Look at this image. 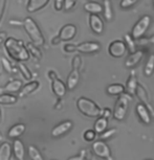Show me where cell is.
<instances>
[{
	"mask_svg": "<svg viewBox=\"0 0 154 160\" xmlns=\"http://www.w3.org/2000/svg\"><path fill=\"white\" fill-rule=\"evenodd\" d=\"M4 49L12 60L16 62H25L29 59V53L26 46L21 40L13 37H8L4 41Z\"/></svg>",
	"mask_w": 154,
	"mask_h": 160,
	"instance_id": "cell-1",
	"label": "cell"
},
{
	"mask_svg": "<svg viewBox=\"0 0 154 160\" xmlns=\"http://www.w3.org/2000/svg\"><path fill=\"white\" fill-rule=\"evenodd\" d=\"M24 31L26 32V34L28 35L29 39H31L32 43L35 44L36 46H43L45 43V39L43 37V34H42L40 28L37 24V22L31 17H26L25 19L23 20V24H22Z\"/></svg>",
	"mask_w": 154,
	"mask_h": 160,
	"instance_id": "cell-2",
	"label": "cell"
},
{
	"mask_svg": "<svg viewBox=\"0 0 154 160\" xmlns=\"http://www.w3.org/2000/svg\"><path fill=\"white\" fill-rule=\"evenodd\" d=\"M77 107L81 113L88 117H98L101 115L100 107L89 98H80L77 101Z\"/></svg>",
	"mask_w": 154,
	"mask_h": 160,
	"instance_id": "cell-3",
	"label": "cell"
},
{
	"mask_svg": "<svg viewBox=\"0 0 154 160\" xmlns=\"http://www.w3.org/2000/svg\"><path fill=\"white\" fill-rule=\"evenodd\" d=\"M47 74L51 82V90H53L54 94H55L57 98H63V96L66 94V91H67L66 85L58 78V75H57V73L54 70H49Z\"/></svg>",
	"mask_w": 154,
	"mask_h": 160,
	"instance_id": "cell-4",
	"label": "cell"
},
{
	"mask_svg": "<svg viewBox=\"0 0 154 160\" xmlns=\"http://www.w3.org/2000/svg\"><path fill=\"white\" fill-rule=\"evenodd\" d=\"M150 23H151V17L148 16V15L143 16L136 22V24L134 25V28H132L131 37L133 38L134 40L141 39L145 34H146V32L148 31V28H149V26H150Z\"/></svg>",
	"mask_w": 154,
	"mask_h": 160,
	"instance_id": "cell-5",
	"label": "cell"
},
{
	"mask_svg": "<svg viewBox=\"0 0 154 160\" xmlns=\"http://www.w3.org/2000/svg\"><path fill=\"white\" fill-rule=\"evenodd\" d=\"M129 101H130V96H128V95H122L117 99L116 105V107H114V112H113L114 118L117 120H123L125 118L126 112H127V110H128Z\"/></svg>",
	"mask_w": 154,
	"mask_h": 160,
	"instance_id": "cell-6",
	"label": "cell"
},
{
	"mask_svg": "<svg viewBox=\"0 0 154 160\" xmlns=\"http://www.w3.org/2000/svg\"><path fill=\"white\" fill-rule=\"evenodd\" d=\"M92 151L98 157H101L103 159L111 160V152L109 147L104 141L98 140L92 144Z\"/></svg>",
	"mask_w": 154,
	"mask_h": 160,
	"instance_id": "cell-7",
	"label": "cell"
},
{
	"mask_svg": "<svg viewBox=\"0 0 154 160\" xmlns=\"http://www.w3.org/2000/svg\"><path fill=\"white\" fill-rule=\"evenodd\" d=\"M126 51H127V45L121 40L111 42L109 47H108V52L113 58H121V57L125 55Z\"/></svg>",
	"mask_w": 154,
	"mask_h": 160,
	"instance_id": "cell-8",
	"label": "cell"
},
{
	"mask_svg": "<svg viewBox=\"0 0 154 160\" xmlns=\"http://www.w3.org/2000/svg\"><path fill=\"white\" fill-rule=\"evenodd\" d=\"M75 35H77V26L74 24H66L60 29L58 36L61 41L67 42L72 40L75 37Z\"/></svg>",
	"mask_w": 154,
	"mask_h": 160,
	"instance_id": "cell-9",
	"label": "cell"
},
{
	"mask_svg": "<svg viewBox=\"0 0 154 160\" xmlns=\"http://www.w3.org/2000/svg\"><path fill=\"white\" fill-rule=\"evenodd\" d=\"M72 122L70 120H65V122H60L59 125H57L55 128L51 130V136L53 137H60L62 135L66 134L69 130L72 128Z\"/></svg>",
	"mask_w": 154,
	"mask_h": 160,
	"instance_id": "cell-10",
	"label": "cell"
},
{
	"mask_svg": "<svg viewBox=\"0 0 154 160\" xmlns=\"http://www.w3.org/2000/svg\"><path fill=\"white\" fill-rule=\"evenodd\" d=\"M40 86V83L38 81H31V82L26 83L25 85H22L21 89L18 92V98H25L29 94H32L33 92H35L36 90L39 88Z\"/></svg>",
	"mask_w": 154,
	"mask_h": 160,
	"instance_id": "cell-11",
	"label": "cell"
},
{
	"mask_svg": "<svg viewBox=\"0 0 154 160\" xmlns=\"http://www.w3.org/2000/svg\"><path fill=\"white\" fill-rule=\"evenodd\" d=\"M100 48H101V46L96 42H84V43L77 45V51L82 53L96 52V51L100 50Z\"/></svg>",
	"mask_w": 154,
	"mask_h": 160,
	"instance_id": "cell-12",
	"label": "cell"
},
{
	"mask_svg": "<svg viewBox=\"0 0 154 160\" xmlns=\"http://www.w3.org/2000/svg\"><path fill=\"white\" fill-rule=\"evenodd\" d=\"M89 25L92 32L95 34H102L104 31V23L101 18L95 14H91L89 16Z\"/></svg>",
	"mask_w": 154,
	"mask_h": 160,
	"instance_id": "cell-13",
	"label": "cell"
},
{
	"mask_svg": "<svg viewBox=\"0 0 154 160\" xmlns=\"http://www.w3.org/2000/svg\"><path fill=\"white\" fill-rule=\"evenodd\" d=\"M49 3V0H28L26 11L28 13H36L41 11Z\"/></svg>",
	"mask_w": 154,
	"mask_h": 160,
	"instance_id": "cell-14",
	"label": "cell"
},
{
	"mask_svg": "<svg viewBox=\"0 0 154 160\" xmlns=\"http://www.w3.org/2000/svg\"><path fill=\"white\" fill-rule=\"evenodd\" d=\"M12 151L15 155V158L17 160H22L25 156V149H24V144L19 138H15L13 141V146H12Z\"/></svg>",
	"mask_w": 154,
	"mask_h": 160,
	"instance_id": "cell-15",
	"label": "cell"
},
{
	"mask_svg": "<svg viewBox=\"0 0 154 160\" xmlns=\"http://www.w3.org/2000/svg\"><path fill=\"white\" fill-rule=\"evenodd\" d=\"M80 81V68L78 67H72L70 73H69L68 78H67V84H66V87L69 90H72L77 87L78 83Z\"/></svg>",
	"mask_w": 154,
	"mask_h": 160,
	"instance_id": "cell-16",
	"label": "cell"
},
{
	"mask_svg": "<svg viewBox=\"0 0 154 160\" xmlns=\"http://www.w3.org/2000/svg\"><path fill=\"white\" fill-rule=\"evenodd\" d=\"M25 130H26V127L24 123H16V125H14L10 130H8V136L10 138H13V139H15V138H19L21 135L25 132Z\"/></svg>",
	"mask_w": 154,
	"mask_h": 160,
	"instance_id": "cell-17",
	"label": "cell"
},
{
	"mask_svg": "<svg viewBox=\"0 0 154 160\" xmlns=\"http://www.w3.org/2000/svg\"><path fill=\"white\" fill-rule=\"evenodd\" d=\"M12 146L8 141H2L0 143V160H11L12 158Z\"/></svg>",
	"mask_w": 154,
	"mask_h": 160,
	"instance_id": "cell-18",
	"label": "cell"
},
{
	"mask_svg": "<svg viewBox=\"0 0 154 160\" xmlns=\"http://www.w3.org/2000/svg\"><path fill=\"white\" fill-rule=\"evenodd\" d=\"M143 56H144V52L141 50H135L134 52H132L130 56L128 57V59L126 60V67L128 68H131V67H134L135 65L138 64V62L143 59Z\"/></svg>",
	"mask_w": 154,
	"mask_h": 160,
	"instance_id": "cell-19",
	"label": "cell"
},
{
	"mask_svg": "<svg viewBox=\"0 0 154 160\" xmlns=\"http://www.w3.org/2000/svg\"><path fill=\"white\" fill-rule=\"evenodd\" d=\"M18 101V96L13 94V93L4 92L2 94H0V105L8 106V105H14L16 104Z\"/></svg>",
	"mask_w": 154,
	"mask_h": 160,
	"instance_id": "cell-20",
	"label": "cell"
},
{
	"mask_svg": "<svg viewBox=\"0 0 154 160\" xmlns=\"http://www.w3.org/2000/svg\"><path fill=\"white\" fill-rule=\"evenodd\" d=\"M22 82L20 80H13V81H10L7 85L4 86V91L5 92H8V93H16V92H19V90L21 89L22 87Z\"/></svg>",
	"mask_w": 154,
	"mask_h": 160,
	"instance_id": "cell-21",
	"label": "cell"
},
{
	"mask_svg": "<svg viewBox=\"0 0 154 160\" xmlns=\"http://www.w3.org/2000/svg\"><path fill=\"white\" fill-rule=\"evenodd\" d=\"M136 112L137 115L140 116V118L143 120L145 123H150L151 118H150V114L149 111L143 104H138L136 106Z\"/></svg>",
	"mask_w": 154,
	"mask_h": 160,
	"instance_id": "cell-22",
	"label": "cell"
},
{
	"mask_svg": "<svg viewBox=\"0 0 154 160\" xmlns=\"http://www.w3.org/2000/svg\"><path fill=\"white\" fill-rule=\"evenodd\" d=\"M26 49H28L29 56H32L33 58L36 59V60H41L42 57H43V53L42 51L40 50L39 46H36L35 44H33L32 42L26 44Z\"/></svg>",
	"mask_w": 154,
	"mask_h": 160,
	"instance_id": "cell-23",
	"label": "cell"
},
{
	"mask_svg": "<svg viewBox=\"0 0 154 160\" xmlns=\"http://www.w3.org/2000/svg\"><path fill=\"white\" fill-rule=\"evenodd\" d=\"M84 10L86 12H88L90 14H95V15H99L100 13L103 12V7L100 3L95 1H91V2H88L84 5Z\"/></svg>",
	"mask_w": 154,
	"mask_h": 160,
	"instance_id": "cell-24",
	"label": "cell"
},
{
	"mask_svg": "<svg viewBox=\"0 0 154 160\" xmlns=\"http://www.w3.org/2000/svg\"><path fill=\"white\" fill-rule=\"evenodd\" d=\"M107 127H108V122H107V118H105V117H99L98 120L95 122V133H99V134H101L104 131H106L107 130Z\"/></svg>",
	"mask_w": 154,
	"mask_h": 160,
	"instance_id": "cell-25",
	"label": "cell"
},
{
	"mask_svg": "<svg viewBox=\"0 0 154 160\" xmlns=\"http://www.w3.org/2000/svg\"><path fill=\"white\" fill-rule=\"evenodd\" d=\"M17 67H18V70H19V72L21 73V75H22V77L25 78V80H28V81H31L32 80V78H33L32 71L29 70V68L25 64H24V63L18 62Z\"/></svg>",
	"mask_w": 154,
	"mask_h": 160,
	"instance_id": "cell-26",
	"label": "cell"
},
{
	"mask_svg": "<svg viewBox=\"0 0 154 160\" xmlns=\"http://www.w3.org/2000/svg\"><path fill=\"white\" fill-rule=\"evenodd\" d=\"M144 72L146 77H151V75L153 74V72H154V55L153 53L150 55L149 58H148L146 65H145Z\"/></svg>",
	"mask_w": 154,
	"mask_h": 160,
	"instance_id": "cell-27",
	"label": "cell"
},
{
	"mask_svg": "<svg viewBox=\"0 0 154 160\" xmlns=\"http://www.w3.org/2000/svg\"><path fill=\"white\" fill-rule=\"evenodd\" d=\"M136 88H137V81L133 72V73L130 75V78H129L128 84H127V90H128L129 94L134 95L135 91H136Z\"/></svg>",
	"mask_w": 154,
	"mask_h": 160,
	"instance_id": "cell-28",
	"label": "cell"
},
{
	"mask_svg": "<svg viewBox=\"0 0 154 160\" xmlns=\"http://www.w3.org/2000/svg\"><path fill=\"white\" fill-rule=\"evenodd\" d=\"M28 154L32 160H44L43 156L35 146H29L28 149Z\"/></svg>",
	"mask_w": 154,
	"mask_h": 160,
	"instance_id": "cell-29",
	"label": "cell"
},
{
	"mask_svg": "<svg viewBox=\"0 0 154 160\" xmlns=\"http://www.w3.org/2000/svg\"><path fill=\"white\" fill-rule=\"evenodd\" d=\"M124 91H125V88H124L123 85H120V84H113V85H110L107 88V93L110 95L122 94Z\"/></svg>",
	"mask_w": 154,
	"mask_h": 160,
	"instance_id": "cell-30",
	"label": "cell"
},
{
	"mask_svg": "<svg viewBox=\"0 0 154 160\" xmlns=\"http://www.w3.org/2000/svg\"><path fill=\"white\" fill-rule=\"evenodd\" d=\"M104 1V16L106 20L112 19V8H111L110 0H103Z\"/></svg>",
	"mask_w": 154,
	"mask_h": 160,
	"instance_id": "cell-31",
	"label": "cell"
},
{
	"mask_svg": "<svg viewBox=\"0 0 154 160\" xmlns=\"http://www.w3.org/2000/svg\"><path fill=\"white\" fill-rule=\"evenodd\" d=\"M125 40H126V43L128 45L129 47V50H130V52H134L135 51V43H134V39L131 37L130 35H125Z\"/></svg>",
	"mask_w": 154,
	"mask_h": 160,
	"instance_id": "cell-32",
	"label": "cell"
},
{
	"mask_svg": "<svg viewBox=\"0 0 154 160\" xmlns=\"http://www.w3.org/2000/svg\"><path fill=\"white\" fill-rule=\"evenodd\" d=\"M77 1L78 0H64V7H63V10H64L65 12L71 11L72 8H74Z\"/></svg>",
	"mask_w": 154,
	"mask_h": 160,
	"instance_id": "cell-33",
	"label": "cell"
},
{
	"mask_svg": "<svg viewBox=\"0 0 154 160\" xmlns=\"http://www.w3.org/2000/svg\"><path fill=\"white\" fill-rule=\"evenodd\" d=\"M95 134L96 133L95 132V130H87V131L84 132V139L86 141H92L95 140Z\"/></svg>",
	"mask_w": 154,
	"mask_h": 160,
	"instance_id": "cell-34",
	"label": "cell"
},
{
	"mask_svg": "<svg viewBox=\"0 0 154 160\" xmlns=\"http://www.w3.org/2000/svg\"><path fill=\"white\" fill-rule=\"evenodd\" d=\"M1 64L2 66H3V68H4V70L8 72V73H11V72H13V67H12V64H11V62L8 61V59H5V58H1Z\"/></svg>",
	"mask_w": 154,
	"mask_h": 160,
	"instance_id": "cell-35",
	"label": "cell"
},
{
	"mask_svg": "<svg viewBox=\"0 0 154 160\" xmlns=\"http://www.w3.org/2000/svg\"><path fill=\"white\" fill-rule=\"evenodd\" d=\"M138 0H122L121 1V8H128L132 7L133 4H135Z\"/></svg>",
	"mask_w": 154,
	"mask_h": 160,
	"instance_id": "cell-36",
	"label": "cell"
},
{
	"mask_svg": "<svg viewBox=\"0 0 154 160\" xmlns=\"http://www.w3.org/2000/svg\"><path fill=\"white\" fill-rule=\"evenodd\" d=\"M63 50H64L65 52H67V53L74 52V51H77V45L67 43V44L64 45V47H63Z\"/></svg>",
	"mask_w": 154,
	"mask_h": 160,
	"instance_id": "cell-37",
	"label": "cell"
},
{
	"mask_svg": "<svg viewBox=\"0 0 154 160\" xmlns=\"http://www.w3.org/2000/svg\"><path fill=\"white\" fill-rule=\"evenodd\" d=\"M8 0H0V22H1L2 18H3L5 8H7Z\"/></svg>",
	"mask_w": 154,
	"mask_h": 160,
	"instance_id": "cell-38",
	"label": "cell"
},
{
	"mask_svg": "<svg viewBox=\"0 0 154 160\" xmlns=\"http://www.w3.org/2000/svg\"><path fill=\"white\" fill-rule=\"evenodd\" d=\"M87 153H88V152H87L86 150H83V151H81L80 155L70 157V158L67 159V160H86V155H87Z\"/></svg>",
	"mask_w": 154,
	"mask_h": 160,
	"instance_id": "cell-39",
	"label": "cell"
},
{
	"mask_svg": "<svg viewBox=\"0 0 154 160\" xmlns=\"http://www.w3.org/2000/svg\"><path fill=\"white\" fill-rule=\"evenodd\" d=\"M116 133V130L114 129H112V130H109V131H104L103 133H101V138L102 139H107V138H109V137H111L112 135Z\"/></svg>",
	"mask_w": 154,
	"mask_h": 160,
	"instance_id": "cell-40",
	"label": "cell"
},
{
	"mask_svg": "<svg viewBox=\"0 0 154 160\" xmlns=\"http://www.w3.org/2000/svg\"><path fill=\"white\" fill-rule=\"evenodd\" d=\"M56 11H62L63 7H64V0H55V3H54Z\"/></svg>",
	"mask_w": 154,
	"mask_h": 160,
	"instance_id": "cell-41",
	"label": "cell"
},
{
	"mask_svg": "<svg viewBox=\"0 0 154 160\" xmlns=\"http://www.w3.org/2000/svg\"><path fill=\"white\" fill-rule=\"evenodd\" d=\"M80 66H81V58L79 56H75L74 60H72V67L80 68Z\"/></svg>",
	"mask_w": 154,
	"mask_h": 160,
	"instance_id": "cell-42",
	"label": "cell"
},
{
	"mask_svg": "<svg viewBox=\"0 0 154 160\" xmlns=\"http://www.w3.org/2000/svg\"><path fill=\"white\" fill-rule=\"evenodd\" d=\"M61 40H60V38H59V36H55V37H53L51 38V40H50V44L51 45H54V46H57V45H59L60 43H61Z\"/></svg>",
	"mask_w": 154,
	"mask_h": 160,
	"instance_id": "cell-43",
	"label": "cell"
},
{
	"mask_svg": "<svg viewBox=\"0 0 154 160\" xmlns=\"http://www.w3.org/2000/svg\"><path fill=\"white\" fill-rule=\"evenodd\" d=\"M7 38H8L7 32H0V45L2 43H4V41L7 40Z\"/></svg>",
	"mask_w": 154,
	"mask_h": 160,
	"instance_id": "cell-44",
	"label": "cell"
},
{
	"mask_svg": "<svg viewBox=\"0 0 154 160\" xmlns=\"http://www.w3.org/2000/svg\"><path fill=\"white\" fill-rule=\"evenodd\" d=\"M110 115V110L109 109H103L101 110V115L100 116H103V117H105V118H107L108 116Z\"/></svg>",
	"mask_w": 154,
	"mask_h": 160,
	"instance_id": "cell-45",
	"label": "cell"
},
{
	"mask_svg": "<svg viewBox=\"0 0 154 160\" xmlns=\"http://www.w3.org/2000/svg\"><path fill=\"white\" fill-rule=\"evenodd\" d=\"M8 24L10 25H13V26H18V25H22L23 24V21H18V20H10L8 21Z\"/></svg>",
	"mask_w": 154,
	"mask_h": 160,
	"instance_id": "cell-46",
	"label": "cell"
},
{
	"mask_svg": "<svg viewBox=\"0 0 154 160\" xmlns=\"http://www.w3.org/2000/svg\"><path fill=\"white\" fill-rule=\"evenodd\" d=\"M3 139H4V137H3V135H2V133L0 132V143L2 142V141H3Z\"/></svg>",
	"mask_w": 154,
	"mask_h": 160,
	"instance_id": "cell-47",
	"label": "cell"
},
{
	"mask_svg": "<svg viewBox=\"0 0 154 160\" xmlns=\"http://www.w3.org/2000/svg\"><path fill=\"white\" fill-rule=\"evenodd\" d=\"M2 122V110H1V107H0V123Z\"/></svg>",
	"mask_w": 154,
	"mask_h": 160,
	"instance_id": "cell-48",
	"label": "cell"
},
{
	"mask_svg": "<svg viewBox=\"0 0 154 160\" xmlns=\"http://www.w3.org/2000/svg\"><path fill=\"white\" fill-rule=\"evenodd\" d=\"M149 42H150V43L154 44V36H153V37H151V38L149 39Z\"/></svg>",
	"mask_w": 154,
	"mask_h": 160,
	"instance_id": "cell-49",
	"label": "cell"
},
{
	"mask_svg": "<svg viewBox=\"0 0 154 160\" xmlns=\"http://www.w3.org/2000/svg\"><path fill=\"white\" fill-rule=\"evenodd\" d=\"M4 88H0V94H2V93H4Z\"/></svg>",
	"mask_w": 154,
	"mask_h": 160,
	"instance_id": "cell-50",
	"label": "cell"
},
{
	"mask_svg": "<svg viewBox=\"0 0 154 160\" xmlns=\"http://www.w3.org/2000/svg\"><path fill=\"white\" fill-rule=\"evenodd\" d=\"M153 4H154V0H153Z\"/></svg>",
	"mask_w": 154,
	"mask_h": 160,
	"instance_id": "cell-51",
	"label": "cell"
},
{
	"mask_svg": "<svg viewBox=\"0 0 154 160\" xmlns=\"http://www.w3.org/2000/svg\"><path fill=\"white\" fill-rule=\"evenodd\" d=\"M92 1H95V0H92Z\"/></svg>",
	"mask_w": 154,
	"mask_h": 160,
	"instance_id": "cell-52",
	"label": "cell"
},
{
	"mask_svg": "<svg viewBox=\"0 0 154 160\" xmlns=\"http://www.w3.org/2000/svg\"><path fill=\"white\" fill-rule=\"evenodd\" d=\"M22 160H24V159H22Z\"/></svg>",
	"mask_w": 154,
	"mask_h": 160,
	"instance_id": "cell-53",
	"label": "cell"
}]
</instances>
